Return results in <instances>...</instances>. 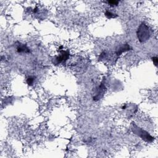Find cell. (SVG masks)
Returning a JSON list of instances; mask_svg holds the SVG:
<instances>
[{
    "mask_svg": "<svg viewBox=\"0 0 158 158\" xmlns=\"http://www.w3.org/2000/svg\"><path fill=\"white\" fill-rule=\"evenodd\" d=\"M137 37L140 42H144L148 40L150 37V30L148 26L142 24L139 27L137 31Z\"/></svg>",
    "mask_w": 158,
    "mask_h": 158,
    "instance_id": "1",
    "label": "cell"
},
{
    "mask_svg": "<svg viewBox=\"0 0 158 158\" xmlns=\"http://www.w3.org/2000/svg\"><path fill=\"white\" fill-rule=\"evenodd\" d=\"M69 53L68 51H61V55L59 56H57L54 59V61H53V63L55 64H59L61 63H65L67 59L69 58Z\"/></svg>",
    "mask_w": 158,
    "mask_h": 158,
    "instance_id": "2",
    "label": "cell"
},
{
    "mask_svg": "<svg viewBox=\"0 0 158 158\" xmlns=\"http://www.w3.org/2000/svg\"><path fill=\"white\" fill-rule=\"evenodd\" d=\"M104 89H105V87H104V85L103 83H101V85H100L99 88H98V92H97V94L95 96L93 97V99L95 100V101H98L101 99L103 96L104 93Z\"/></svg>",
    "mask_w": 158,
    "mask_h": 158,
    "instance_id": "3",
    "label": "cell"
},
{
    "mask_svg": "<svg viewBox=\"0 0 158 158\" xmlns=\"http://www.w3.org/2000/svg\"><path fill=\"white\" fill-rule=\"evenodd\" d=\"M17 51L19 53H30V51L28 47L24 44H21L19 43L17 47Z\"/></svg>",
    "mask_w": 158,
    "mask_h": 158,
    "instance_id": "4",
    "label": "cell"
},
{
    "mask_svg": "<svg viewBox=\"0 0 158 158\" xmlns=\"http://www.w3.org/2000/svg\"><path fill=\"white\" fill-rule=\"evenodd\" d=\"M105 16L109 19H112V18H115L117 16L116 14H113L112 12H111V11H108V10H106L105 12Z\"/></svg>",
    "mask_w": 158,
    "mask_h": 158,
    "instance_id": "5",
    "label": "cell"
},
{
    "mask_svg": "<svg viewBox=\"0 0 158 158\" xmlns=\"http://www.w3.org/2000/svg\"><path fill=\"white\" fill-rule=\"evenodd\" d=\"M34 81H35V77H28L27 79V83L28 85H30V86H32V85H33Z\"/></svg>",
    "mask_w": 158,
    "mask_h": 158,
    "instance_id": "6",
    "label": "cell"
},
{
    "mask_svg": "<svg viewBox=\"0 0 158 158\" xmlns=\"http://www.w3.org/2000/svg\"><path fill=\"white\" fill-rule=\"evenodd\" d=\"M108 4H110V6H117L119 4V1H108Z\"/></svg>",
    "mask_w": 158,
    "mask_h": 158,
    "instance_id": "7",
    "label": "cell"
},
{
    "mask_svg": "<svg viewBox=\"0 0 158 158\" xmlns=\"http://www.w3.org/2000/svg\"><path fill=\"white\" fill-rule=\"evenodd\" d=\"M152 60H153V63H154V64L155 65V66H157V57H153V58H152Z\"/></svg>",
    "mask_w": 158,
    "mask_h": 158,
    "instance_id": "8",
    "label": "cell"
}]
</instances>
